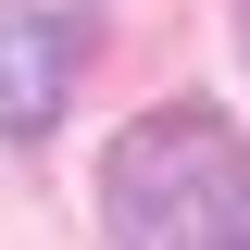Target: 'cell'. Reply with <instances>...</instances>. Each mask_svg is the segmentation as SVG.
<instances>
[{
  "label": "cell",
  "instance_id": "1",
  "mask_svg": "<svg viewBox=\"0 0 250 250\" xmlns=\"http://www.w3.org/2000/svg\"><path fill=\"white\" fill-rule=\"evenodd\" d=\"M100 213L138 250H250V138L213 113H150L100 163Z\"/></svg>",
  "mask_w": 250,
  "mask_h": 250
},
{
  "label": "cell",
  "instance_id": "3",
  "mask_svg": "<svg viewBox=\"0 0 250 250\" xmlns=\"http://www.w3.org/2000/svg\"><path fill=\"white\" fill-rule=\"evenodd\" d=\"M238 50H250V0H238Z\"/></svg>",
  "mask_w": 250,
  "mask_h": 250
},
{
  "label": "cell",
  "instance_id": "2",
  "mask_svg": "<svg viewBox=\"0 0 250 250\" xmlns=\"http://www.w3.org/2000/svg\"><path fill=\"white\" fill-rule=\"evenodd\" d=\"M75 62H88L75 13H0V138H50L75 100Z\"/></svg>",
  "mask_w": 250,
  "mask_h": 250
}]
</instances>
